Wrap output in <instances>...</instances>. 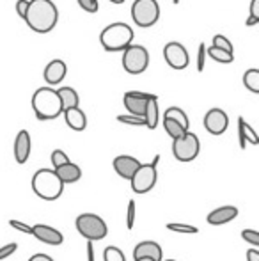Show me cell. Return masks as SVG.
<instances>
[{
  "label": "cell",
  "instance_id": "obj_36",
  "mask_svg": "<svg viewBox=\"0 0 259 261\" xmlns=\"http://www.w3.org/2000/svg\"><path fill=\"white\" fill-rule=\"evenodd\" d=\"M18 249V244H14V242H11V244L4 245V247H0V261L2 259H7L9 256H13L14 252H16Z\"/></svg>",
  "mask_w": 259,
  "mask_h": 261
},
{
  "label": "cell",
  "instance_id": "obj_28",
  "mask_svg": "<svg viewBox=\"0 0 259 261\" xmlns=\"http://www.w3.org/2000/svg\"><path fill=\"white\" fill-rule=\"evenodd\" d=\"M211 46H215V48L224 50V52L235 55V46H233L231 39H227L225 36H222V34H215L213 36V45H211Z\"/></svg>",
  "mask_w": 259,
  "mask_h": 261
},
{
  "label": "cell",
  "instance_id": "obj_16",
  "mask_svg": "<svg viewBox=\"0 0 259 261\" xmlns=\"http://www.w3.org/2000/svg\"><path fill=\"white\" fill-rule=\"evenodd\" d=\"M148 258L153 261H162L163 259V251L160 247V244H156L155 240H144L140 244L135 245L133 249V259H142Z\"/></svg>",
  "mask_w": 259,
  "mask_h": 261
},
{
  "label": "cell",
  "instance_id": "obj_40",
  "mask_svg": "<svg viewBox=\"0 0 259 261\" xmlns=\"http://www.w3.org/2000/svg\"><path fill=\"white\" fill-rule=\"evenodd\" d=\"M250 16L259 20V0H252L250 2Z\"/></svg>",
  "mask_w": 259,
  "mask_h": 261
},
{
  "label": "cell",
  "instance_id": "obj_35",
  "mask_svg": "<svg viewBox=\"0 0 259 261\" xmlns=\"http://www.w3.org/2000/svg\"><path fill=\"white\" fill-rule=\"evenodd\" d=\"M76 2H78V6L82 7L83 11H87V13H98V9H100L98 0H76Z\"/></svg>",
  "mask_w": 259,
  "mask_h": 261
},
{
  "label": "cell",
  "instance_id": "obj_14",
  "mask_svg": "<svg viewBox=\"0 0 259 261\" xmlns=\"http://www.w3.org/2000/svg\"><path fill=\"white\" fill-rule=\"evenodd\" d=\"M32 237H36L39 242L46 245H61L64 242V237L59 229L52 226H46V224H36L32 226Z\"/></svg>",
  "mask_w": 259,
  "mask_h": 261
},
{
  "label": "cell",
  "instance_id": "obj_43",
  "mask_svg": "<svg viewBox=\"0 0 259 261\" xmlns=\"http://www.w3.org/2000/svg\"><path fill=\"white\" fill-rule=\"evenodd\" d=\"M247 261H259L257 249H249V251H247Z\"/></svg>",
  "mask_w": 259,
  "mask_h": 261
},
{
  "label": "cell",
  "instance_id": "obj_34",
  "mask_svg": "<svg viewBox=\"0 0 259 261\" xmlns=\"http://www.w3.org/2000/svg\"><path fill=\"white\" fill-rule=\"evenodd\" d=\"M118 121L123 124H130V126H146L142 117H135V116H130V114H126V116H118Z\"/></svg>",
  "mask_w": 259,
  "mask_h": 261
},
{
  "label": "cell",
  "instance_id": "obj_23",
  "mask_svg": "<svg viewBox=\"0 0 259 261\" xmlns=\"http://www.w3.org/2000/svg\"><path fill=\"white\" fill-rule=\"evenodd\" d=\"M57 94H59L61 98V103H63V112L68 109H75V107H78L80 103V96L78 93H76L73 87H61V89H57Z\"/></svg>",
  "mask_w": 259,
  "mask_h": 261
},
{
  "label": "cell",
  "instance_id": "obj_20",
  "mask_svg": "<svg viewBox=\"0 0 259 261\" xmlns=\"http://www.w3.org/2000/svg\"><path fill=\"white\" fill-rule=\"evenodd\" d=\"M238 141H240V148L242 149L247 148V142H250V144H254V146L259 144L257 134L243 117H238Z\"/></svg>",
  "mask_w": 259,
  "mask_h": 261
},
{
  "label": "cell",
  "instance_id": "obj_22",
  "mask_svg": "<svg viewBox=\"0 0 259 261\" xmlns=\"http://www.w3.org/2000/svg\"><path fill=\"white\" fill-rule=\"evenodd\" d=\"M144 123L149 130H155L158 126V121H160V109H158V96H153L151 100L148 101V107H146V112H144Z\"/></svg>",
  "mask_w": 259,
  "mask_h": 261
},
{
  "label": "cell",
  "instance_id": "obj_33",
  "mask_svg": "<svg viewBox=\"0 0 259 261\" xmlns=\"http://www.w3.org/2000/svg\"><path fill=\"white\" fill-rule=\"evenodd\" d=\"M242 238L249 245H254V247H257L259 245V231H256V229H243Z\"/></svg>",
  "mask_w": 259,
  "mask_h": 261
},
{
  "label": "cell",
  "instance_id": "obj_29",
  "mask_svg": "<svg viewBox=\"0 0 259 261\" xmlns=\"http://www.w3.org/2000/svg\"><path fill=\"white\" fill-rule=\"evenodd\" d=\"M103 261H126L125 252L116 245H108L103 251Z\"/></svg>",
  "mask_w": 259,
  "mask_h": 261
},
{
  "label": "cell",
  "instance_id": "obj_26",
  "mask_svg": "<svg viewBox=\"0 0 259 261\" xmlns=\"http://www.w3.org/2000/svg\"><path fill=\"white\" fill-rule=\"evenodd\" d=\"M206 57H211L213 61L222 62V64H229V62L235 61V55L233 54H227V52H224V50H218V48H215V46L206 48Z\"/></svg>",
  "mask_w": 259,
  "mask_h": 261
},
{
  "label": "cell",
  "instance_id": "obj_45",
  "mask_svg": "<svg viewBox=\"0 0 259 261\" xmlns=\"http://www.w3.org/2000/svg\"><path fill=\"white\" fill-rule=\"evenodd\" d=\"M158 162H160V155H156L155 158H153V162H151V164H153V165H158Z\"/></svg>",
  "mask_w": 259,
  "mask_h": 261
},
{
  "label": "cell",
  "instance_id": "obj_8",
  "mask_svg": "<svg viewBox=\"0 0 259 261\" xmlns=\"http://www.w3.org/2000/svg\"><path fill=\"white\" fill-rule=\"evenodd\" d=\"M200 151L199 137L192 132H187L180 139L172 141V155L178 162H192L195 160Z\"/></svg>",
  "mask_w": 259,
  "mask_h": 261
},
{
  "label": "cell",
  "instance_id": "obj_49",
  "mask_svg": "<svg viewBox=\"0 0 259 261\" xmlns=\"http://www.w3.org/2000/svg\"><path fill=\"white\" fill-rule=\"evenodd\" d=\"M163 261H176V259H163Z\"/></svg>",
  "mask_w": 259,
  "mask_h": 261
},
{
  "label": "cell",
  "instance_id": "obj_24",
  "mask_svg": "<svg viewBox=\"0 0 259 261\" xmlns=\"http://www.w3.org/2000/svg\"><path fill=\"white\" fill-rule=\"evenodd\" d=\"M163 117H165V119L176 121V123L181 124L187 132H188V128H190V119H188L187 112H185L183 109H180V107H169V109L163 112Z\"/></svg>",
  "mask_w": 259,
  "mask_h": 261
},
{
  "label": "cell",
  "instance_id": "obj_38",
  "mask_svg": "<svg viewBox=\"0 0 259 261\" xmlns=\"http://www.w3.org/2000/svg\"><path fill=\"white\" fill-rule=\"evenodd\" d=\"M9 226L16 231H21V233H25V234H32V227L25 222H20V220H14V219L9 220Z\"/></svg>",
  "mask_w": 259,
  "mask_h": 261
},
{
  "label": "cell",
  "instance_id": "obj_31",
  "mask_svg": "<svg viewBox=\"0 0 259 261\" xmlns=\"http://www.w3.org/2000/svg\"><path fill=\"white\" fill-rule=\"evenodd\" d=\"M50 160H52L53 169H57V167H61V165H66L68 162H71L69 160V156L66 155L63 149H55V151L52 153V156H50Z\"/></svg>",
  "mask_w": 259,
  "mask_h": 261
},
{
  "label": "cell",
  "instance_id": "obj_27",
  "mask_svg": "<svg viewBox=\"0 0 259 261\" xmlns=\"http://www.w3.org/2000/svg\"><path fill=\"white\" fill-rule=\"evenodd\" d=\"M163 128H165L167 135H169L172 141L174 139H180L181 135L187 134V130H185L181 124H178L176 121H172V119H165V117H163Z\"/></svg>",
  "mask_w": 259,
  "mask_h": 261
},
{
  "label": "cell",
  "instance_id": "obj_11",
  "mask_svg": "<svg viewBox=\"0 0 259 261\" xmlns=\"http://www.w3.org/2000/svg\"><path fill=\"white\" fill-rule=\"evenodd\" d=\"M153 96H155V94L140 93V91H128V93H125V107L130 116L144 117L148 101L151 100Z\"/></svg>",
  "mask_w": 259,
  "mask_h": 261
},
{
  "label": "cell",
  "instance_id": "obj_41",
  "mask_svg": "<svg viewBox=\"0 0 259 261\" xmlns=\"http://www.w3.org/2000/svg\"><path fill=\"white\" fill-rule=\"evenodd\" d=\"M28 261H55V259H52L48 254H43V252H39V254L31 256V258H28Z\"/></svg>",
  "mask_w": 259,
  "mask_h": 261
},
{
  "label": "cell",
  "instance_id": "obj_30",
  "mask_svg": "<svg viewBox=\"0 0 259 261\" xmlns=\"http://www.w3.org/2000/svg\"><path fill=\"white\" fill-rule=\"evenodd\" d=\"M167 229L174 231V233H185V234H195L199 233V227L190 226V224H181V222H170L167 224Z\"/></svg>",
  "mask_w": 259,
  "mask_h": 261
},
{
  "label": "cell",
  "instance_id": "obj_6",
  "mask_svg": "<svg viewBox=\"0 0 259 261\" xmlns=\"http://www.w3.org/2000/svg\"><path fill=\"white\" fill-rule=\"evenodd\" d=\"M131 20L142 29L153 27L160 20V4L156 0H135L131 4Z\"/></svg>",
  "mask_w": 259,
  "mask_h": 261
},
{
  "label": "cell",
  "instance_id": "obj_10",
  "mask_svg": "<svg viewBox=\"0 0 259 261\" xmlns=\"http://www.w3.org/2000/svg\"><path fill=\"white\" fill-rule=\"evenodd\" d=\"M163 59L172 69H185L190 64V55L181 43L170 41L163 46Z\"/></svg>",
  "mask_w": 259,
  "mask_h": 261
},
{
  "label": "cell",
  "instance_id": "obj_44",
  "mask_svg": "<svg viewBox=\"0 0 259 261\" xmlns=\"http://www.w3.org/2000/svg\"><path fill=\"white\" fill-rule=\"evenodd\" d=\"M257 23H259V20H256V18H252V16H249V18H247V21H245L247 27H254V25H257Z\"/></svg>",
  "mask_w": 259,
  "mask_h": 261
},
{
  "label": "cell",
  "instance_id": "obj_13",
  "mask_svg": "<svg viewBox=\"0 0 259 261\" xmlns=\"http://www.w3.org/2000/svg\"><path fill=\"white\" fill-rule=\"evenodd\" d=\"M142 162L137 160L135 156H130V155H119L114 158V162H112V167H114V171L118 172L119 176H121L123 179H130L133 178V174L137 172V169L140 167Z\"/></svg>",
  "mask_w": 259,
  "mask_h": 261
},
{
  "label": "cell",
  "instance_id": "obj_18",
  "mask_svg": "<svg viewBox=\"0 0 259 261\" xmlns=\"http://www.w3.org/2000/svg\"><path fill=\"white\" fill-rule=\"evenodd\" d=\"M236 217H238V208L236 206H220L208 213L206 222L210 226H224V224L235 220Z\"/></svg>",
  "mask_w": 259,
  "mask_h": 261
},
{
  "label": "cell",
  "instance_id": "obj_12",
  "mask_svg": "<svg viewBox=\"0 0 259 261\" xmlns=\"http://www.w3.org/2000/svg\"><path fill=\"white\" fill-rule=\"evenodd\" d=\"M229 126V117L222 109H210L204 116V128L211 135H222Z\"/></svg>",
  "mask_w": 259,
  "mask_h": 261
},
{
  "label": "cell",
  "instance_id": "obj_3",
  "mask_svg": "<svg viewBox=\"0 0 259 261\" xmlns=\"http://www.w3.org/2000/svg\"><path fill=\"white\" fill-rule=\"evenodd\" d=\"M135 32L131 25L118 21V23H110L101 31L100 43L103 50L107 52H125L130 45H133Z\"/></svg>",
  "mask_w": 259,
  "mask_h": 261
},
{
  "label": "cell",
  "instance_id": "obj_25",
  "mask_svg": "<svg viewBox=\"0 0 259 261\" xmlns=\"http://www.w3.org/2000/svg\"><path fill=\"white\" fill-rule=\"evenodd\" d=\"M243 86H245L250 93H254V94L259 93V69L257 68L247 69L245 75H243Z\"/></svg>",
  "mask_w": 259,
  "mask_h": 261
},
{
  "label": "cell",
  "instance_id": "obj_9",
  "mask_svg": "<svg viewBox=\"0 0 259 261\" xmlns=\"http://www.w3.org/2000/svg\"><path fill=\"white\" fill-rule=\"evenodd\" d=\"M156 179H158V171L156 165L153 164H140V167L137 169V172L133 174L131 181V190L135 194H148L155 189Z\"/></svg>",
  "mask_w": 259,
  "mask_h": 261
},
{
  "label": "cell",
  "instance_id": "obj_32",
  "mask_svg": "<svg viewBox=\"0 0 259 261\" xmlns=\"http://www.w3.org/2000/svg\"><path fill=\"white\" fill-rule=\"evenodd\" d=\"M135 215H137V204L133 199L128 201V210H126V227L131 231L135 226Z\"/></svg>",
  "mask_w": 259,
  "mask_h": 261
},
{
  "label": "cell",
  "instance_id": "obj_1",
  "mask_svg": "<svg viewBox=\"0 0 259 261\" xmlns=\"http://www.w3.org/2000/svg\"><path fill=\"white\" fill-rule=\"evenodd\" d=\"M23 20L31 31L46 34L55 29L59 21V11L52 0H28V9Z\"/></svg>",
  "mask_w": 259,
  "mask_h": 261
},
{
  "label": "cell",
  "instance_id": "obj_21",
  "mask_svg": "<svg viewBox=\"0 0 259 261\" xmlns=\"http://www.w3.org/2000/svg\"><path fill=\"white\" fill-rule=\"evenodd\" d=\"M53 171H55V174L59 176V179L64 185H68V183H76L82 178V169L76 164H73V162H68L66 165H61V167L53 169Z\"/></svg>",
  "mask_w": 259,
  "mask_h": 261
},
{
  "label": "cell",
  "instance_id": "obj_37",
  "mask_svg": "<svg viewBox=\"0 0 259 261\" xmlns=\"http://www.w3.org/2000/svg\"><path fill=\"white\" fill-rule=\"evenodd\" d=\"M204 62H206V46H204V43H200L199 52H197V71L199 73H203Z\"/></svg>",
  "mask_w": 259,
  "mask_h": 261
},
{
  "label": "cell",
  "instance_id": "obj_46",
  "mask_svg": "<svg viewBox=\"0 0 259 261\" xmlns=\"http://www.w3.org/2000/svg\"><path fill=\"white\" fill-rule=\"evenodd\" d=\"M112 4H125V0H110Z\"/></svg>",
  "mask_w": 259,
  "mask_h": 261
},
{
  "label": "cell",
  "instance_id": "obj_47",
  "mask_svg": "<svg viewBox=\"0 0 259 261\" xmlns=\"http://www.w3.org/2000/svg\"><path fill=\"white\" fill-rule=\"evenodd\" d=\"M181 2V0H172V4H174V6H178V4H180Z\"/></svg>",
  "mask_w": 259,
  "mask_h": 261
},
{
  "label": "cell",
  "instance_id": "obj_4",
  "mask_svg": "<svg viewBox=\"0 0 259 261\" xmlns=\"http://www.w3.org/2000/svg\"><path fill=\"white\" fill-rule=\"evenodd\" d=\"M32 190L39 199L45 201H55L63 196L64 183L59 179L53 169H39L32 176Z\"/></svg>",
  "mask_w": 259,
  "mask_h": 261
},
{
  "label": "cell",
  "instance_id": "obj_48",
  "mask_svg": "<svg viewBox=\"0 0 259 261\" xmlns=\"http://www.w3.org/2000/svg\"><path fill=\"white\" fill-rule=\"evenodd\" d=\"M135 261H153V259H148V258H142V259H135Z\"/></svg>",
  "mask_w": 259,
  "mask_h": 261
},
{
  "label": "cell",
  "instance_id": "obj_17",
  "mask_svg": "<svg viewBox=\"0 0 259 261\" xmlns=\"http://www.w3.org/2000/svg\"><path fill=\"white\" fill-rule=\"evenodd\" d=\"M66 73H68V66H66L64 61L61 59H53L46 64L45 71H43V76H45V82L50 84V86H57L64 80Z\"/></svg>",
  "mask_w": 259,
  "mask_h": 261
},
{
  "label": "cell",
  "instance_id": "obj_39",
  "mask_svg": "<svg viewBox=\"0 0 259 261\" xmlns=\"http://www.w3.org/2000/svg\"><path fill=\"white\" fill-rule=\"evenodd\" d=\"M27 9H28V0H18V2H16V13H18V16L25 18V13H27Z\"/></svg>",
  "mask_w": 259,
  "mask_h": 261
},
{
  "label": "cell",
  "instance_id": "obj_19",
  "mask_svg": "<svg viewBox=\"0 0 259 261\" xmlns=\"http://www.w3.org/2000/svg\"><path fill=\"white\" fill-rule=\"evenodd\" d=\"M64 119H66V124H68L71 130L75 132H83L87 128V117H85V112H83L80 107H75V109H68L64 110Z\"/></svg>",
  "mask_w": 259,
  "mask_h": 261
},
{
  "label": "cell",
  "instance_id": "obj_15",
  "mask_svg": "<svg viewBox=\"0 0 259 261\" xmlns=\"http://www.w3.org/2000/svg\"><path fill=\"white\" fill-rule=\"evenodd\" d=\"M13 151H14V160H16L20 165H23L25 162L28 160L31 151H32V139H31V135H28L27 130L18 132L16 139H14Z\"/></svg>",
  "mask_w": 259,
  "mask_h": 261
},
{
  "label": "cell",
  "instance_id": "obj_5",
  "mask_svg": "<svg viewBox=\"0 0 259 261\" xmlns=\"http://www.w3.org/2000/svg\"><path fill=\"white\" fill-rule=\"evenodd\" d=\"M76 231L85 238L87 242H100L108 234V227L105 220L96 213H80L75 220Z\"/></svg>",
  "mask_w": 259,
  "mask_h": 261
},
{
  "label": "cell",
  "instance_id": "obj_7",
  "mask_svg": "<svg viewBox=\"0 0 259 261\" xmlns=\"http://www.w3.org/2000/svg\"><path fill=\"white\" fill-rule=\"evenodd\" d=\"M149 66V52L142 45H130L123 52V68L130 75H140Z\"/></svg>",
  "mask_w": 259,
  "mask_h": 261
},
{
  "label": "cell",
  "instance_id": "obj_2",
  "mask_svg": "<svg viewBox=\"0 0 259 261\" xmlns=\"http://www.w3.org/2000/svg\"><path fill=\"white\" fill-rule=\"evenodd\" d=\"M32 110L39 121H52L63 114V103L55 89L52 87H39L32 94Z\"/></svg>",
  "mask_w": 259,
  "mask_h": 261
},
{
  "label": "cell",
  "instance_id": "obj_42",
  "mask_svg": "<svg viewBox=\"0 0 259 261\" xmlns=\"http://www.w3.org/2000/svg\"><path fill=\"white\" fill-rule=\"evenodd\" d=\"M87 261H96V256H94V244H93V242H87Z\"/></svg>",
  "mask_w": 259,
  "mask_h": 261
}]
</instances>
